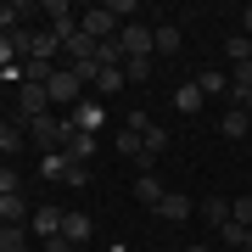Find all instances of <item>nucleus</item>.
<instances>
[{"label":"nucleus","instance_id":"obj_1","mask_svg":"<svg viewBox=\"0 0 252 252\" xmlns=\"http://www.w3.org/2000/svg\"><path fill=\"white\" fill-rule=\"evenodd\" d=\"M67 135H73V124H67V118H56V112H45V118H34V124H28V140H34L39 152H62Z\"/></svg>","mask_w":252,"mask_h":252},{"label":"nucleus","instance_id":"obj_2","mask_svg":"<svg viewBox=\"0 0 252 252\" xmlns=\"http://www.w3.org/2000/svg\"><path fill=\"white\" fill-rule=\"evenodd\" d=\"M45 95H51V107H79V101H84V79L73 67H56L51 84H45Z\"/></svg>","mask_w":252,"mask_h":252},{"label":"nucleus","instance_id":"obj_3","mask_svg":"<svg viewBox=\"0 0 252 252\" xmlns=\"http://www.w3.org/2000/svg\"><path fill=\"white\" fill-rule=\"evenodd\" d=\"M79 28L101 45V39H118V28H124V23L112 17V6H90V11H79Z\"/></svg>","mask_w":252,"mask_h":252},{"label":"nucleus","instance_id":"obj_4","mask_svg":"<svg viewBox=\"0 0 252 252\" xmlns=\"http://www.w3.org/2000/svg\"><path fill=\"white\" fill-rule=\"evenodd\" d=\"M118 45H124L129 62H140V56H157V51H152V23H124V28H118Z\"/></svg>","mask_w":252,"mask_h":252},{"label":"nucleus","instance_id":"obj_5","mask_svg":"<svg viewBox=\"0 0 252 252\" xmlns=\"http://www.w3.org/2000/svg\"><path fill=\"white\" fill-rule=\"evenodd\" d=\"M67 124H73V129H84V135H95V129L107 124V112H101V101H95V95H84L79 107L67 112Z\"/></svg>","mask_w":252,"mask_h":252},{"label":"nucleus","instance_id":"obj_6","mask_svg":"<svg viewBox=\"0 0 252 252\" xmlns=\"http://www.w3.org/2000/svg\"><path fill=\"white\" fill-rule=\"evenodd\" d=\"M17 107H23V118H28V124H34V118H45V112H51L45 84H17Z\"/></svg>","mask_w":252,"mask_h":252},{"label":"nucleus","instance_id":"obj_7","mask_svg":"<svg viewBox=\"0 0 252 252\" xmlns=\"http://www.w3.org/2000/svg\"><path fill=\"white\" fill-rule=\"evenodd\" d=\"M196 213V202L180 196V190H162V202H157V219H168V224H185V219Z\"/></svg>","mask_w":252,"mask_h":252},{"label":"nucleus","instance_id":"obj_8","mask_svg":"<svg viewBox=\"0 0 252 252\" xmlns=\"http://www.w3.org/2000/svg\"><path fill=\"white\" fill-rule=\"evenodd\" d=\"M180 45H185L180 23H152V51L157 56H180Z\"/></svg>","mask_w":252,"mask_h":252},{"label":"nucleus","instance_id":"obj_9","mask_svg":"<svg viewBox=\"0 0 252 252\" xmlns=\"http://www.w3.org/2000/svg\"><path fill=\"white\" fill-rule=\"evenodd\" d=\"M28 230H34V241H51V235H62V207H34V224H28Z\"/></svg>","mask_w":252,"mask_h":252},{"label":"nucleus","instance_id":"obj_10","mask_svg":"<svg viewBox=\"0 0 252 252\" xmlns=\"http://www.w3.org/2000/svg\"><path fill=\"white\" fill-rule=\"evenodd\" d=\"M247 129H252V112L247 107H224V112H219V135H224V140H241Z\"/></svg>","mask_w":252,"mask_h":252},{"label":"nucleus","instance_id":"obj_11","mask_svg":"<svg viewBox=\"0 0 252 252\" xmlns=\"http://www.w3.org/2000/svg\"><path fill=\"white\" fill-rule=\"evenodd\" d=\"M62 56V39L51 28H34V45H28V62H56Z\"/></svg>","mask_w":252,"mask_h":252},{"label":"nucleus","instance_id":"obj_12","mask_svg":"<svg viewBox=\"0 0 252 252\" xmlns=\"http://www.w3.org/2000/svg\"><path fill=\"white\" fill-rule=\"evenodd\" d=\"M196 213L207 219V230H224V224H230V196H202Z\"/></svg>","mask_w":252,"mask_h":252},{"label":"nucleus","instance_id":"obj_13","mask_svg":"<svg viewBox=\"0 0 252 252\" xmlns=\"http://www.w3.org/2000/svg\"><path fill=\"white\" fill-rule=\"evenodd\" d=\"M62 152H67L73 162H90V157L101 152V140H95V135H84V129H73V135H67V146H62Z\"/></svg>","mask_w":252,"mask_h":252},{"label":"nucleus","instance_id":"obj_14","mask_svg":"<svg viewBox=\"0 0 252 252\" xmlns=\"http://www.w3.org/2000/svg\"><path fill=\"white\" fill-rule=\"evenodd\" d=\"M202 101H207V95H202V84H196V79H185L180 90H174V107H180L185 118H190V112H202Z\"/></svg>","mask_w":252,"mask_h":252},{"label":"nucleus","instance_id":"obj_15","mask_svg":"<svg viewBox=\"0 0 252 252\" xmlns=\"http://www.w3.org/2000/svg\"><path fill=\"white\" fill-rule=\"evenodd\" d=\"M62 241H90V213H62Z\"/></svg>","mask_w":252,"mask_h":252},{"label":"nucleus","instance_id":"obj_16","mask_svg":"<svg viewBox=\"0 0 252 252\" xmlns=\"http://www.w3.org/2000/svg\"><path fill=\"white\" fill-rule=\"evenodd\" d=\"M0 252H34L28 247V224H6L0 230Z\"/></svg>","mask_w":252,"mask_h":252},{"label":"nucleus","instance_id":"obj_17","mask_svg":"<svg viewBox=\"0 0 252 252\" xmlns=\"http://www.w3.org/2000/svg\"><path fill=\"white\" fill-rule=\"evenodd\" d=\"M28 219V202H23V190L17 196H0V224H23Z\"/></svg>","mask_w":252,"mask_h":252},{"label":"nucleus","instance_id":"obj_18","mask_svg":"<svg viewBox=\"0 0 252 252\" xmlns=\"http://www.w3.org/2000/svg\"><path fill=\"white\" fill-rule=\"evenodd\" d=\"M95 62H101V73H107V67H124L129 56H124V45H118V39H101V45H95Z\"/></svg>","mask_w":252,"mask_h":252},{"label":"nucleus","instance_id":"obj_19","mask_svg":"<svg viewBox=\"0 0 252 252\" xmlns=\"http://www.w3.org/2000/svg\"><path fill=\"white\" fill-rule=\"evenodd\" d=\"M67 168H73L67 152H45V157H39V174H45V180H67Z\"/></svg>","mask_w":252,"mask_h":252},{"label":"nucleus","instance_id":"obj_20","mask_svg":"<svg viewBox=\"0 0 252 252\" xmlns=\"http://www.w3.org/2000/svg\"><path fill=\"white\" fill-rule=\"evenodd\" d=\"M247 90H252V62H235V73H230V95H235V107L247 101Z\"/></svg>","mask_w":252,"mask_h":252},{"label":"nucleus","instance_id":"obj_21","mask_svg":"<svg viewBox=\"0 0 252 252\" xmlns=\"http://www.w3.org/2000/svg\"><path fill=\"white\" fill-rule=\"evenodd\" d=\"M135 196H140V202H146V207L157 213V202H162V185L152 180V174H140V180H135Z\"/></svg>","mask_w":252,"mask_h":252},{"label":"nucleus","instance_id":"obj_22","mask_svg":"<svg viewBox=\"0 0 252 252\" xmlns=\"http://www.w3.org/2000/svg\"><path fill=\"white\" fill-rule=\"evenodd\" d=\"M112 152L135 162V157H140V135H135V129H118V140H112Z\"/></svg>","mask_w":252,"mask_h":252},{"label":"nucleus","instance_id":"obj_23","mask_svg":"<svg viewBox=\"0 0 252 252\" xmlns=\"http://www.w3.org/2000/svg\"><path fill=\"white\" fill-rule=\"evenodd\" d=\"M140 152H146V157H162V152H168V135H162V129L152 124V129L140 135Z\"/></svg>","mask_w":252,"mask_h":252},{"label":"nucleus","instance_id":"obj_24","mask_svg":"<svg viewBox=\"0 0 252 252\" xmlns=\"http://www.w3.org/2000/svg\"><path fill=\"white\" fill-rule=\"evenodd\" d=\"M224 56H230V62H252V39L247 34H230L224 39Z\"/></svg>","mask_w":252,"mask_h":252},{"label":"nucleus","instance_id":"obj_25","mask_svg":"<svg viewBox=\"0 0 252 252\" xmlns=\"http://www.w3.org/2000/svg\"><path fill=\"white\" fill-rule=\"evenodd\" d=\"M124 84H129V79H124V67H107V73L95 79V90H101V95H118Z\"/></svg>","mask_w":252,"mask_h":252},{"label":"nucleus","instance_id":"obj_26","mask_svg":"<svg viewBox=\"0 0 252 252\" xmlns=\"http://www.w3.org/2000/svg\"><path fill=\"white\" fill-rule=\"evenodd\" d=\"M152 67H157V56H140V62H124V79H129V84H140V79H152Z\"/></svg>","mask_w":252,"mask_h":252},{"label":"nucleus","instance_id":"obj_27","mask_svg":"<svg viewBox=\"0 0 252 252\" xmlns=\"http://www.w3.org/2000/svg\"><path fill=\"white\" fill-rule=\"evenodd\" d=\"M230 224L252 230V196H235V202H230Z\"/></svg>","mask_w":252,"mask_h":252},{"label":"nucleus","instance_id":"obj_28","mask_svg":"<svg viewBox=\"0 0 252 252\" xmlns=\"http://www.w3.org/2000/svg\"><path fill=\"white\" fill-rule=\"evenodd\" d=\"M17 190H23L17 168H11V162H0V196H17Z\"/></svg>","mask_w":252,"mask_h":252},{"label":"nucleus","instance_id":"obj_29","mask_svg":"<svg viewBox=\"0 0 252 252\" xmlns=\"http://www.w3.org/2000/svg\"><path fill=\"white\" fill-rule=\"evenodd\" d=\"M196 84H202V95H219V90H224V79H219V73H202Z\"/></svg>","mask_w":252,"mask_h":252},{"label":"nucleus","instance_id":"obj_30","mask_svg":"<svg viewBox=\"0 0 252 252\" xmlns=\"http://www.w3.org/2000/svg\"><path fill=\"white\" fill-rule=\"evenodd\" d=\"M219 235H224L230 247H247V230H241V224H224V230H219Z\"/></svg>","mask_w":252,"mask_h":252},{"label":"nucleus","instance_id":"obj_31","mask_svg":"<svg viewBox=\"0 0 252 252\" xmlns=\"http://www.w3.org/2000/svg\"><path fill=\"white\" fill-rule=\"evenodd\" d=\"M241 34H247V39H252V6H247V11H241Z\"/></svg>","mask_w":252,"mask_h":252},{"label":"nucleus","instance_id":"obj_32","mask_svg":"<svg viewBox=\"0 0 252 252\" xmlns=\"http://www.w3.org/2000/svg\"><path fill=\"white\" fill-rule=\"evenodd\" d=\"M185 252H207V247H202V241H190V247H185Z\"/></svg>","mask_w":252,"mask_h":252},{"label":"nucleus","instance_id":"obj_33","mask_svg":"<svg viewBox=\"0 0 252 252\" xmlns=\"http://www.w3.org/2000/svg\"><path fill=\"white\" fill-rule=\"evenodd\" d=\"M241 107H247V112H252V90H247V101H241Z\"/></svg>","mask_w":252,"mask_h":252},{"label":"nucleus","instance_id":"obj_34","mask_svg":"<svg viewBox=\"0 0 252 252\" xmlns=\"http://www.w3.org/2000/svg\"><path fill=\"white\" fill-rule=\"evenodd\" d=\"M247 252H252V230H247Z\"/></svg>","mask_w":252,"mask_h":252},{"label":"nucleus","instance_id":"obj_35","mask_svg":"<svg viewBox=\"0 0 252 252\" xmlns=\"http://www.w3.org/2000/svg\"><path fill=\"white\" fill-rule=\"evenodd\" d=\"M0 135H6V118H0Z\"/></svg>","mask_w":252,"mask_h":252},{"label":"nucleus","instance_id":"obj_36","mask_svg":"<svg viewBox=\"0 0 252 252\" xmlns=\"http://www.w3.org/2000/svg\"><path fill=\"white\" fill-rule=\"evenodd\" d=\"M73 252H84V247H73Z\"/></svg>","mask_w":252,"mask_h":252},{"label":"nucleus","instance_id":"obj_37","mask_svg":"<svg viewBox=\"0 0 252 252\" xmlns=\"http://www.w3.org/2000/svg\"><path fill=\"white\" fill-rule=\"evenodd\" d=\"M0 230H6V224H0Z\"/></svg>","mask_w":252,"mask_h":252}]
</instances>
